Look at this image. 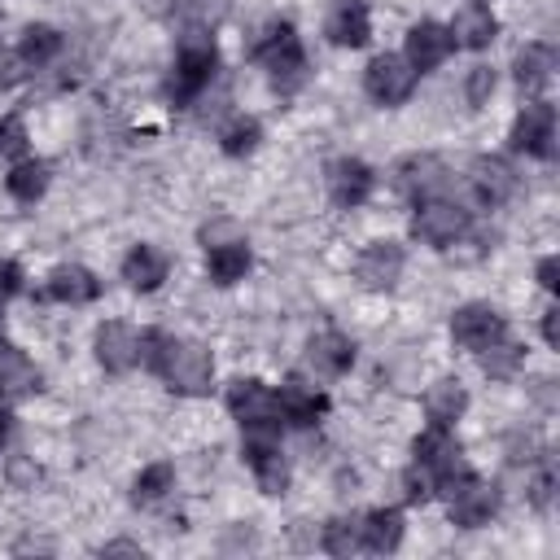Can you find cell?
Instances as JSON below:
<instances>
[{
  "label": "cell",
  "mask_w": 560,
  "mask_h": 560,
  "mask_svg": "<svg viewBox=\"0 0 560 560\" xmlns=\"http://www.w3.org/2000/svg\"><path fill=\"white\" fill-rule=\"evenodd\" d=\"M101 293V280L88 271V267H57L52 276H48V284L39 289V298H48V302H70V306H83V302H92Z\"/></svg>",
  "instance_id": "obj_17"
},
{
  "label": "cell",
  "mask_w": 560,
  "mask_h": 560,
  "mask_svg": "<svg viewBox=\"0 0 560 560\" xmlns=\"http://www.w3.org/2000/svg\"><path fill=\"white\" fill-rule=\"evenodd\" d=\"M451 48H455V39H451V31L438 26V22H416V26L407 31V61H411L416 70L442 66V61L451 57Z\"/></svg>",
  "instance_id": "obj_14"
},
{
  "label": "cell",
  "mask_w": 560,
  "mask_h": 560,
  "mask_svg": "<svg viewBox=\"0 0 560 560\" xmlns=\"http://www.w3.org/2000/svg\"><path fill=\"white\" fill-rule=\"evenodd\" d=\"M328 39L341 44V48H363L368 35H372V22H368V4L363 0H337L328 22H324Z\"/></svg>",
  "instance_id": "obj_15"
},
{
  "label": "cell",
  "mask_w": 560,
  "mask_h": 560,
  "mask_svg": "<svg viewBox=\"0 0 560 560\" xmlns=\"http://www.w3.org/2000/svg\"><path fill=\"white\" fill-rule=\"evenodd\" d=\"M166 271H171V262H166V254L153 249V245H136V249L122 258V280H127L131 289H140V293H153V289L166 280Z\"/></svg>",
  "instance_id": "obj_19"
},
{
  "label": "cell",
  "mask_w": 560,
  "mask_h": 560,
  "mask_svg": "<svg viewBox=\"0 0 560 560\" xmlns=\"http://www.w3.org/2000/svg\"><path fill=\"white\" fill-rule=\"evenodd\" d=\"M442 179H446V166H442L433 153H411V158H402V162L394 166L398 192H407V197H416V201L433 197V192L442 188Z\"/></svg>",
  "instance_id": "obj_13"
},
{
  "label": "cell",
  "mask_w": 560,
  "mask_h": 560,
  "mask_svg": "<svg viewBox=\"0 0 560 560\" xmlns=\"http://www.w3.org/2000/svg\"><path fill=\"white\" fill-rule=\"evenodd\" d=\"M306 363H311L319 376H341V372L354 363V346H350V337H341V332H315L311 346H306Z\"/></svg>",
  "instance_id": "obj_20"
},
{
  "label": "cell",
  "mask_w": 560,
  "mask_h": 560,
  "mask_svg": "<svg viewBox=\"0 0 560 560\" xmlns=\"http://www.w3.org/2000/svg\"><path fill=\"white\" fill-rule=\"evenodd\" d=\"M0 385H4V394L13 398V394H26V389H35L39 385V372L0 337Z\"/></svg>",
  "instance_id": "obj_26"
},
{
  "label": "cell",
  "mask_w": 560,
  "mask_h": 560,
  "mask_svg": "<svg viewBox=\"0 0 560 560\" xmlns=\"http://www.w3.org/2000/svg\"><path fill=\"white\" fill-rule=\"evenodd\" d=\"M411 232H416L424 245L446 249L455 236H464V232H468V214H464L455 201L424 197V201H420V210H416V219H411Z\"/></svg>",
  "instance_id": "obj_6"
},
{
  "label": "cell",
  "mask_w": 560,
  "mask_h": 560,
  "mask_svg": "<svg viewBox=\"0 0 560 560\" xmlns=\"http://www.w3.org/2000/svg\"><path fill=\"white\" fill-rule=\"evenodd\" d=\"M140 363H149L175 394H206L214 376V363L197 341H175L158 328L140 337Z\"/></svg>",
  "instance_id": "obj_1"
},
{
  "label": "cell",
  "mask_w": 560,
  "mask_h": 560,
  "mask_svg": "<svg viewBox=\"0 0 560 560\" xmlns=\"http://www.w3.org/2000/svg\"><path fill=\"white\" fill-rule=\"evenodd\" d=\"M254 57L271 70V83L280 92H293L306 79V57H302V44H298V35H293L289 22H271L262 31V39L254 44Z\"/></svg>",
  "instance_id": "obj_2"
},
{
  "label": "cell",
  "mask_w": 560,
  "mask_h": 560,
  "mask_svg": "<svg viewBox=\"0 0 560 560\" xmlns=\"http://www.w3.org/2000/svg\"><path fill=\"white\" fill-rule=\"evenodd\" d=\"M446 494H451V521L464 525V529L486 525L494 516V508H499V490L490 481H477L472 472H464Z\"/></svg>",
  "instance_id": "obj_8"
},
{
  "label": "cell",
  "mask_w": 560,
  "mask_h": 560,
  "mask_svg": "<svg viewBox=\"0 0 560 560\" xmlns=\"http://www.w3.org/2000/svg\"><path fill=\"white\" fill-rule=\"evenodd\" d=\"M18 289H22V267L4 258V262H0V311H4V302H9Z\"/></svg>",
  "instance_id": "obj_38"
},
{
  "label": "cell",
  "mask_w": 560,
  "mask_h": 560,
  "mask_svg": "<svg viewBox=\"0 0 560 560\" xmlns=\"http://www.w3.org/2000/svg\"><path fill=\"white\" fill-rule=\"evenodd\" d=\"M464 92H468V105H486L490 92H494V70H490V66H472Z\"/></svg>",
  "instance_id": "obj_36"
},
{
  "label": "cell",
  "mask_w": 560,
  "mask_h": 560,
  "mask_svg": "<svg viewBox=\"0 0 560 560\" xmlns=\"http://www.w3.org/2000/svg\"><path fill=\"white\" fill-rule=\"evenodd\" d=\"M105 556H140V547H131V542H109Z\"/></svg>",
  "instance_id": "obj_41"
},
{
  "label": "cell",
  "mask_w": 560,
  "mask_h": 560,
  "mask_svg": "<svg viewBox=\"0 0 560 560\" xmlns=\"http://www.w3.org/2000/svg\"><path fill=\"white\" fill-rule=\"evenodd\" d=\"M468 179H472V188H477V197H481L486 206L508 201L512 188H516V175H512V166H508L503 158H477Z\"/></svg>",
  "instance_id": "obj_21"
},
{
  "label": "cell",
  "mask_w": 560,
  "mask_h": 560,
  "mask_svg": "<svg viewBox=\"0 0 560 560\" xmlns=\"http://www.w3.org/2000/svg\"><path fill=\"white\" fill-rule=\"evenodd\" d=\"M228 411L241 420V429L245 424H276V416H280L276 411V394L254 376L228 385Z\"/></svg>",
  "instance_id": "obj_10"
},
{
  "label": "cell",
  "mask_w": 560,
  "mask_h": 560,
  "mask_svg": "<svg viewBox=\"0 0 560 560\" xmlns=\"http://www.w3.org/2000/svg\"><path fill=\"white\" fill-rule=\"evenodd\" d=\"M556 140V109L547 101H529L512 122V149L529 158H551Z\"/></svg>",
  "instance_id": "obj_7"
},
{
  "label": "cell",
  "mask_w": 560,
  "mask_h": 560,
  "mask_svg": "<svg viewBox=\"0 0 560 560\" xmlns=\"http://www.w3.org/2000/svg\"><path fill=\"white\" fill-rule=\"evenodd\" d=\"M201 241H206V249H214V245L245 241V236H241V228H236L232 219H214V223H206V228H201Z\"/></svg>",
  "instance_id": "obj_37"
},
{
  "label": "cell",
  "mask_w": 560,
  "mask_h": 560,
  "mask_svg": "<svg viewBox=\"0 0 560 560\" xmlns=\"http://www.w3.org/2000/svg\"><path fill=\"white\" fill-rule=\"evenodd\" d=\"M4 438H9V411L0 407V446H4Z\"/></svg>",
  "instance_id": "obj_42"
},
{
  "label": "cell",
  "mask_w": 560,
  "mask_h": 560,
  "mask_svg": "<svg viewBox=\"0 0 560 560\" xmlns=\"http://www.w3.org/2000/svg\"><path fill=\"white\" fill-rule=\"evenodd\" d=\"M245 271H249L245 241H228V245H214L210 249V276H214V284H236Z\"/></svg>",
  "instance_id": "obj_27"
},
{
  "label": "cell",
  "mask_w": 560,
  "mask_h": 560,
  "mask_svg": "<svg viewBox=\"0 0 560 560\" xmlns=\"http://www.w3.org/2000/svg\"><path fill=\"white\" fill-rule=\"evenodd\" d=\"M26 153V122L18 114L0 118V158H22Z\"/></svg>",
  "instance_id": "obj_34"
},
{
  "label": "cell",
  "mask_w": 560,
  "mask_h": 560,
  "mask_svg": "<svg viewBox=\"0 0 560 560\" xmlns=\"http://www.w3.org/2000/svg\"><path fill=\"white\" fill-rule=\"evenodd\" d=\"M354 276H359L368 289H394V280L402 276V245H398V241H372V245L359 254Z\"/></svg>",
  "instance_id": "obj_11"
},
{
  "label": "cell",
  "mask_w": 560,
  "mask_h": 560,
  "mask_svg": "<svg viewBox=\"0 0 560 560\" xmlns=\"http://www.w3.org/2000/svg\"><path fill=\"white\" fill-rule=\"evenodd\" d=\"M96 359L105 372H131L140 363V332L127 324H101L96 332Z\"/></svg>",
  "instance_id": "obj_12"
},
{
  "label": "cell",
  "mask_w": 560,
  "mask_h": 560,
  "mask_svg": "<svg viewBox=\"0 0 560 560\" xmlns=\"http://www.w3.org/2000/svg\"><path fill=\"white\" fill-rule=\"evenodd\" d=\"M258 136H262L258 118H245V114H241V118H232V122L219 131V144H223L228 158H245V153H254Z\"/></svg>",
  "instance_id": "obj_33"
},
{
  "label": "cell",
  "mask_w": 560,
  "mask_h": 560,
  "mask_svg": "<svg viewBox=\"0 0 560 560\" xmlns=\"http://www.w3.org/2000/svg\"><path fill=\"white\" fill-rule=\"evenodd\" d=\"M416 464L433 477L438 490H451V486L468 472L464 459H459V442H455L451 429H442V424H433V429H424V433L416 438Z\"/></svg>",
  "instance_id": "obj_4"
},
{
  "label": "cell",
  "mask_w": 560,
  "mask_h": 560,
  "mask_svg": "<svg viewBox=\"0 0 560 560\" xmlns=\"http://www.w3.org/2000/svg\"><path fill=\"white\" fill-rule=\"evenodd\" d=\"M57 52H61V35H57L52 26H26L22 48H18V57H22L26 66H44V61H52Z\"/></svg>",
  "instance_id": "obj_32"
},
{
  "label": "cell",
  "mask_w": 560,
  "mask_h": 560,
  "mask_svg": "<svg viewBox=\"0 0 560 560\" xmlns=\"http://www.w3.org/2000/svg\"><path fill=\"white\" fill-rule=\"evenodd\" d=\"M363 83H368V96H372V101H381V105H402V101L411 96V88H416V66H411L407 57H398V52H381V57H372Z\"/></svg>",
  "instance_id": "obj_5"
},
{
  "label": "cell",
  "mask_w": 560,
  "mask_h": 560,
  "mask_svg": "<svg viewBox=\"0 0 560 560\" xmlns=\"http://www.w3.org/2000/svg\"><path fill=\"white\" fill-rule=\"evenodd\" d=\"M328 192L337 206H363L372 192V171L359 158H337L328 166Z\"/></svg>",
  "instance_id": "obj_16"
},
{
  "label": "cell",
  "mask_w": 560,
  "mask_h": 560,
  "mask_svg": "<svg viewBox=\"0 0 560 560\" xmlns=\"http://www.w3.org/2000/svg\"><path fill=\"white\" fill-rule=\"evenodd\" d=\"M494 31H499V22H494V13L486 9V4H464L459 13H455V26H451V39L455 44H464V48H486L490 39H494Z\"/></svg>",
  "instance_id": "obj_22"
},
{
  "label": "cell",
  "mask_w": 560,
  "mask_h": 560,
  "mask_svg": "<svg viewBox=\"0 0 560 560\" xmlns=\"http://www.w3.org/2000/svg\"><path fill=\"white\" fill-rule=\"evenodd\" d=\"M276 411H280L289 424L306 429V424H315V420L328 411V398H324L319 389L302 385V381H284V389L276 394Z\"/></svg>",
  "instance_id": "obj_18"
},
{
  "label": "cell",
  "mask_w": 560,
  "mask_h": 560,
  "mask_svg": "<svg viewBox=\"0 0 560 560\" xmlns=\"http://www.w3.org/2000/svg\"><path fill=\"white\" fill-rule=\"evenodd\" d=\"M363 547V516H337L324 525V551L328 556H354Z\"/></svg>",
  "instance_id": "obj_29"
},
{
  "label": "cell",
  "mask_w": 560,
  "mask_h": 560,
  "mask_svg": "<svg viewBox=\"0 0 560 560\" xmlns=\"http://www.w3.org/2000/svg\"><path fill=\"white\" fill-rule=\"evenodd\" d=\"M464 407H468V389H464L455 376L438 381V385L424 394V411H429V420L442 424V429H451V424L464 416Z\"/></svg>",
  "instance_id": "obj_23"
},
{
  "label": "cell",
  "mask_w": 560,
  "mask_h": 560,
  "mask_svg": "<svg viewBox=\"0 0 560 560\" xmlns=\"http://www.w3.org/2000/svg\"><path fill=\"white\" fill-rule=\"evenodd\" d=\"M402 538V516L394 508H376L363 516V547L368 551H394Z\"/></svg>",
  "instance_id": "obj_25"
},
{
  "label": "cell",
  "mask_w": 560,
  "mask_h": 560,
  "mask_svg": "<svg viewBox=\"0 0 560 560\" xmlns=\"http://www.w3.org/2000/svg\"><path fill=\"white\" fill-rule=\"evenodd\" d=\"M551 70H556V52L547 44H525L516 52V83H521V92H542L551 83Z\"/></svg>",
  "instance_id": "obj_24"
},
{
  "label": "cell",
  "mask_w": 560,
  "mask_h": 560,
  "mask_svg": "<svg viewBox=\"0 0 560 560\" xmlns=\"http://www.w3.org/2000/svg\"><path fill=\"white\" fill-rule=\"evenodd\" d=\"M521 359H525V350L516 346V341H490L486 350H481V372L490 376V381H512L516 372H521Z\"/></svg>",
  "instance_id": "obj_28"
},
{
  "label": "cell",
  "mask_w": 560,
  "mask_h": 560,
  "mask_svg": "<svg viewBox=\"0 0 560 560\" xmlns=\"http://www.w3.org/2000/svg\"><path fill=\"white\" fill-rule=\"evenodd\" d=\"M4 188L18 197V201H39L44 188H48V166L44 162H18L4 179Z\"/></svg>",
  "instance_id": "obj_30"
},
{
  "label": "cell",
  "mask_w": 560,
  "mask_h": 560,
  "mask_svg": "<svg viewBox=\"0 0 560 560\" xmlns=\"http://www.w3.org/2000/svg\"><path fill=\"white\" fill-rule=\"evenodd\" d=\"M538 284L551 289V293L560 289V262H556V258H542V262H538Z\"/></svg>",
  "instance_id": "obj_39"
},
{
  "label": "cell",
  "mask_w": 560,
  "mask_h": 560,
  "mask_svg": "<svg viewBox=\"0 0 560 560\" xmlns=\"http://www.w3.org/2000/svg\"><path fill=\"white\" fill-rule=\"evenodd\" d=\"M542 337H547V346H560V311L556 306L542 315Z\"/></svg>",
  "instance_id": "obj_40"
},
{
  "label": "cell",
  "mask_w": 560,
  "mask_h": 560,
  "mask_svg": "<svg viewBox=\"0 0 560 560\" xmlns=\"http://www.w3.org/2000/svg\"><path fill=\"white\" fill-rule=\"evenodd\" d=\"M451 337L464 350H486L490 341L503 337V315L494 306H486V302H468V306H459L451 315Z\"/></svg>",
  "instance_id": "obj_9"
},
{
  "label": "cell",
  "mask_w": 560,
  "mask_h": 560,
  "mask_svg": "<svg viewBox=\"0 0 560 560\" xmlns=\"http://www.w3.org/2000/svg\"><path fill=\"white\" fill-rule=\"evenodd\" d=\"M219 66V52H214V39L210 35H188L179 44V57H175V79H171V96L175 101H192L210 74Z\"/></svg>",
  "instance_id": "obj_3"
},
{
  "label": "cell",
  "mask_w": 560,
  "mask_h": 560,
  "mask_svg": "<svg viewBox=\"0 0 560 560\" xmlns=\"http://www.w3.org/2000/svg\"><path fill=\"white\" fill-rule=\"evenodd\" d=\"M171 486H175V472H171V464H149V468L136 477V486H131V499H136L140 508H153V503H162V499L171 494Z\"/></svg>",
  "instance_id": "obj_31"
},
{
  "label": "cell",
  "mask_w": 560,
  "mask_h": 560,
  "mask_svg": "<svg viewBox=\"0 0 560 560\" xmlns=\"http://www.w3.org/2000/svg\"><path fill=\"white\" fill-rule=\"evenodd\" d=\"M433 490H438V486H433V477H429L420 464H411V468L402 472V499H407V503H424Z\"/></svg>",
  "instance_id": "obj_35"
}]
</instances>
